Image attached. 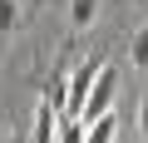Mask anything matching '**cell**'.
<instances>
[{
  "label": "cell",
  "instance_id": "6da1fadb",
  "mask_svg": "<svg viewBox=\"0 0 148 143\" xmlns=\"http://www.w3.org/2000/svg\"><path fill=\"white\" fill-rule=\"evenodd\" d=\"M114 94H119V69H99V79H94V89H89V99H84V109H79V123H89V118H99V114H114Z\"/></svg>",
  "mask_w": 148,
  "mask_h": 143
},
{
  "label": "cell",
  "instance_id": "7a4b0ae2",
  "mask_svg": "<svg viewBox=\"0 0 148 143\" xmlns=\"http://www.w3.org/2000/svg\"><path fill=\"white\" fill-rule=\"evenodd\" d=\"M99 69H104V64L89 59L79 74L64 84V114H59V118H79V109H84V99H89V89H94V79H99Z\"/></svg>",
  "mask_w": 148,
  "mask_h": 143
},
{
  "label": "cell",
  "instance_id": "3957f363",
  "mask_svg": "<svg viewBox=\"0 0 148 143\" xmlns=\"http://www.w3.org/2000/svg\"><path fill=\"white\" fill-rule=\"evenodd\" d=\"M54 128H59V109L49 99L35 104V143H54Z\"/></svg>",
  "mask_w": 148,
  "mask_h": 143
},
{
  "label": "cell",
  "instance_id": "277c9868",
  "mask_svg": "<svg viewBox=\"0 0 148 143\" xmlns=\"http://www.w3.org/2000/svg\"><path fill=\"white\" fill-rule=\"evenodd\" d=\"M119 138V114H99L84 123V143H114Z\"/></svg>",
  "mask_w": 148,
  "mask_h": 143
},
{
  "label": "cell",
  "instance_id": "5b68a950",
  "mask_svg": "<svg viewBox=\"0 0 148 143\" xmlns=\"http://www.w3.org/2000/svg\"><path fill=\"white\" fill-rule=\"evenodd\" d=\"M94 15H99V0H69V20H74V30L94 25Z\"/></svg>",
  "mask_w": 148,
  "mask_h": 143
},
{
  "label": "cell",
  "instance_id": "8992f818",
  "mask_svg": "<svg viewBox=\"0 0 148 143\" xmlns=\"http://www.w3.org/2000/svg\"><path fill=\"white\" fill-rule=\"evenodd\" d=\"M128 59H133V69H148V25H138V30H133V44H128Z\"/></svg>",
  "mask_w": 148,
  "mask_h": 143
},
{
  "label": "cell",
  "instance_id": "52a82bcc",
  "mask_svg": "<svg viewBox=\"0 0 148 143\" xmlns=\"http://www.w3.org/2000/svg\"><path fill=\"white\" fill-rule=\"evenodd\" d=\"M54 143H84V123H79V118H59Z\"/></svg>",
  "mask_w": 148,
  "mask_h": 143
},
{
  "label": "cell",
  "instance_id": "ba28073f",
  "mask_svg": "<svg viewBox=\"0 0 148 143\" xmlns=\"http://www.w3.org/2000/svg\"><path fill=\"white\" fill-rule=\"evenodd\" d=\"M20 25V0H0V35H10Z\"/></svg>",
  "mask_w": 148,
  "mask_h": 143
},
{
  "label": "cell",
  "instance_id": "9c48e42d",
  "mask_svg": "<svg viewBox=\"0 0 148 143\" xmlns=\"http://www.w3.org/2000/svg\"><path fill=\"white\" fill-rule=\"evenodd\" d=\"M138 128H143V143H148V99H143V109H138Z\"/></svg>",
  "mask_w": 148,
  "mask_h": 143
}]
</instances>
